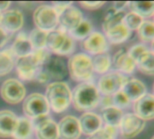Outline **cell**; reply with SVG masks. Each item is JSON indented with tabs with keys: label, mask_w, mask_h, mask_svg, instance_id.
Listing matches in <instances>:
<instances>
[{
	"label": "cell",
	"mask_w": 154,
	"mask_h": 139,
	"mask_svg": "<svg viewBox=\"0 0 154 139\" xmlns=\"http://www.w3.org/2000/svg\"><path fill=\"white\" fill-rule=\"evenodd\" d=\"M11 2L10 1H0V12H5L8 10V7L10 6Z\"/></svg>",
	"instance_id": "f6af8a7d"
},
{
	"label": "cell",
	"mask_w": 154,
	"mask_h": 139,
	"mask_svg": "<svg viewBox=\"0 0 154 139\" xmlns=\"http://www.w3.org/2000/svg\"><path fill=\"white\" fill-rule=\"evenodd\" d=\"M32 122H36L33 125V131L37 139H59V131L57 123L51 118H42Z\"/></svg>",
	"instance_id": "7c38bea8"
},
{
	"label": "cell",
	"mask_w": 154,
	"mask_h": 139,
	"mask_svg": "<svg viewBox=\"0 0 154 139\" xmlns=\"http://www.w3.org/2000/svg\"><path fill=\"white\" fill-rule=\"evenodd\" d=\"M57 125L60 139H79L81 136L79 120L74 116L64 117Z\"/></svg>",
	"instance_id": "5bb4252c"
},
{
	"label": "cell",
	"mask_w": 154,
	"mask_h": 139,
	"mask_svg": "<svg viewBox=\"0 0 154 139\" xmlns=\"http://www.w3.org/2000/svg\"><path fill=\"white\" fill-rule=\"evenodd\" d=\"M151 49L144 43H137L134 46H132L129 51L127 52L128 54L130 55V57L134 61L135 64L137 62V61L143 56L144 55L146 52H148Z\"/></svg>",
	"instance_id": "e575fe53"
},
{
	"label": "cell",
	"mask_w": 154,
	"mask_h": 139,
	"mask_svg": "<svg viewBox=\"0 0 154 139\" xmlns=\"http://www.w3.org/2000/svg\"><path fill=\"white\" fill-rule=\"evenodd\" d=\"M83 20L82 12L73 5L65 9L60 15L58 24H60L59 30L69 33L73 31Z\"/></svg>",
	"instance_id": "30bf717a"
},
{
	"label": "cell",
	"mask_w": 154,
	"mask_h": 139,
	"mask_svg": "<svg viewBox=\"0 0 154 139\" xmlns=\"http://www.w3.org/2000/svg\"><path fill=\"white\" fill-rule=\"evenodd\" d=\"M139 39L143 43H152L154 39V23L152 20H143V24L137 29Z\"/></svg>",
	"instance_id": "f1b7e54d"
},
{
	"label": "cell",
	"mask_w": 154,
	"mask_h": 139,
	"mask_svg": "<svg viewBox=\"0 0 154 139\" xmlns=\"http://www.w3.org/2000/svg\"><path fill=\"white\" fill-rule=\"evenodd\" d=\"M91 62L93 71L102 75L107 73L112 66L111 57L107 52H103L95 55L93 58H91Z\"/></svg>",
	"instance_id": "4316f807"
},
{
	"label": "cell",
	"mask_w": 154,
	"mask_h": 139,
	"mask_svg": "<svg viewBox=\"0 0 154 139\" xmlns=\"http://www.w3.org/2000/svg\"><path fill=\"white\" fill-rule=\"evenodd\" d=\"M144 19H143L141 16H139L138 14H134V12H129L126 13L124 19H123V24L125 25V27L132 31H134L140 27V25L143 24Z\"/></svg>",
	"instance_id": "d6a6232c"
},
{
	"label": "cell",
	"mask_w": 154,
	"mask_h": 139,
	"mask_svg": "<svg viewBox=\"0 0 154 139\" xmlns=\"http://www.w3.org/2000/svg\"><path fill=\"white\" fill-rule=\"evenodd\" d=\"M121 90L127 96L130 101H135L145 93H147V89L145 84L138 79H129L124 83Z\"/></svg>",
	"instance_id": "ffe728a7"
},
{
	"label": "cell",
	"mask_w": 154,
	"mask_h": 139,
	"mask_svg": "<svg viewBox=\"0 0 154 139\" xmlns=\"http://www.w3.org/2000/svg\"><path fill=\"white\" fill-rule=\"evenodd\" d=\"M31 54L40 67H43L45 64H47L51 58V52L47 48L33 50Z\"/></svg>",
	"instance_id": "836d02e7"
},
{
	"label": "cell",
	"mask_w": 154,
	"mask_h": 139,
	"mask_svg": "<svg viewBox=\"0 0 154 139\" xmlns=\"http://www.w3.org/2000/svg\"><path fill=\"white\" fill-rule=\"evenodd\" d=\"M67 65L72 80L80 82H87L91 80L94 71L89 55L83 52L76 53L69 59Z\"/></svg>",
	"instance_id": "3957f363"
},
{
	"label": "cell",
	"mask_w": 154,
	"mask_h": 139,
	"mask_svg": "<svg viewBox=\"0 0 154 139\" xmlns=\"http://www.w3.org/2000/svg\"><path fill=\"white\" fill-rule=\"evenodd\" d=\"M131 12L141 16L143 19L150 18L154 14L153 1H131L128 2Z\"/></svg>",
	"instance_id": "cb8c5ba5"
},
{
	"label": "cell",
	"mask_w": 154,
	"mask_h": 139,
	"mask_svg": "<svg viewBox=\"0 0 154 139\" xmlns=\"http://www.w3.org/2000/svg\"><path fill=\"white\" fill-rule=\"evenodd\" d=\"M45 47L51 52L66 56L73 52L75 50V43L68 33L59 29H54L48 33Z\"/></svg>",
	"instance_id": "277c9868"
},
{
	"label": "cell",
	"mask_w": 154,
	"mask_h": 139,
	"mask_svg": "<svg viewBox=\"0 0 154 139\" xmlns=\"http://www.w3.org/2000/svg\"><path fill=\"white\" fill-rule=\"evenodd\" d=\"M32 19L36 28L49 33L57 27L59 16L51 5H41L35 8Z\"/></svg>",
	"instance_id": "8992f818"
},
{
	"label": "cell",
	"mask_w": 154,
	"mask_h": 139,
	"mask_svg": "<svg viewBox=\"0 0 154 139\" xmlns=\"http://www.w3.org/2000/svg\"><path fill=\"white\" fill-rule=\"evenodd\" d=\"M72 5H73V3L71 1H68V2H66V1H63V2L59 1V2H53L51 6L53 7V9L55 10L56 14L59 16L65 9H67L69 6Z\"/></svg>",
	"instance_id": "f35d334b"
},
{
	"label": "cell",
	"mask_w": 154,
	"mask_h": 139,
	"mask_svg": "<svg viewBox=\"0 0 154 139\" xmlns=\"http://www.w3.org/2000/svg\"><path fill=\"white\" fill-rule=\"evenodd\" d=\"M145 126L146 122L135 114L126 113L124 114L118 129L124 138L131 139L137 137L144 129Z\"/></svg>",
	"instance_id": "9c48e42d"
},
{
	"label": "cell",
	"mask_w": 154,
	"mask_h": 139,
	"mask_svg": "<svg viewBox=\"0 0 154 139\" xmlns=\"http://www.w3.org/2000/svg\"><path fill=\"white\" fill-rule=\"evenodd\" d=\"M106 4L105 1H80L79 5L88 10H96L101 8Z\"/></svg>",
	"instance_id": "74e56055"
},
{
	"label": "cell",
	"mask_w": 154,
	"mask_h": 139,
	"mask_svg": "<svg viewBox=\"0 0 154 139\" xmlns=\"http://www.w3.org/2000/svg\"><path fill=\"white\" fill-rule=\"evenodd\" d=\"M18 118L10 110H0V137L6 138L13 136L17 125Z\"/></svg>",
	"instance_id": "44dd1931"
},
{
	"label": "cell",
	"mask_w": 154,
	"mask_h": 139,
	"mask_svg": "<svg viewBox=\"0 0 154 139\" xmlns=\"http://www.w3.org/2000/svg\"><path fill=\"white\" fill-rule=\"evenodd\" d=\"M1 14H2V13L0 12V19H1Z\"/></svg>",
	"instance_id": "bcb514c9"
},
{
	"label": "cell",
	"mask_w": 154,
	"mask_h": 139,
	"mask_svg": "<svg viewBox=\"0 0 154 139\" xmlns=\"http://www.w3.org/2000/svg\"><path fill=\"white\" fill-rule=\"evenodd\" d=\"M81 47L88 53L97 55L106 52L108 50V42L103 33L99 32H92L88 36L82 40Z\"/></svg>",
	"instance_id": "4fadbf2b"
},
{
	"label": "cell",
	"mask_w": 154,
	"mask_h": 139,
	"mask_svg": "<svg viewBox=\"0 0 154 139\" xmlns=\"http://www.w3.org/2000/svg\"><path fill=\"white\" fill-rule=\"evenodd\" d=\"M112 102L114 107L118 108L120 109L128 107L131 103L130 100L122 90H119L112 95Z\"/></svg>",
	"instance_id": "d590c367"
},
{
	"label": "cell",
	"mask_w": 154,
	"mask_h": 139,
	"mask_svg": "<svg viewBox=\"0 0 154 139\" xmlns=\"http://www.w3.org/2000/svg\"><path fill=\"white\" fill-rule=\"evenodd\" d=\"M105 33L107 42L113 44H119L127 41L130 38L132 32L128 30L122 22L108 29L106 32H105Z\"/></svg>",
	"instance_id": "603a6c76"
},
{
	"label": "cell",
	"mask_w": 154,
	"mask_h": 139,
	"mask_svg": "<svg viewBox=\"0 0 154 139\" xmlns=\"http://www.w3.org/2000/svg\"><path fill=\"white\" fill-rule=\"evenodd\" d=\"M48 33L44 32L41 29L34 28L32 30V32L29 33L28 38L32 44V47L33 50L36 49H42L46 48V39H47Z\"/></svg>",
	"instance_id": "1f68e13d"
},
{
	"label": "cell",
	"mask_w": 154,
	"mask_h": 139,
	"mask_svg": "<svg viewBox=\"0 0 154 139\" xmlns=\"http://www.w3.org/2000/svg\"><path fill=\"white\" fill-rule=\"evenodd\" d=\"M50 109L56 113L64 112L72 100L71 90L64 81H53L46 87L44 95Z\"/></svg>",
	"instance_id": "7a4b0ae2"
},
{
	"label": "cell",
	"mask_w": 154,
	"mask_h": 139,
	"mask_svg": "<svg viewBox=\"0 0 154 139\" xmlns=\"http://www.w3.org/2000/svg\"><path fill=\"white\" fill-rule=\"evenodd\" d=\"M126 5H128V2L127 1H116V2H114V4H113V7L116 10V11H123V9L126 6Z\"/></svg>",
	"instance_id": "7bdbcfd3"
},
{
	"label": "cell",
	"mask_w": 154,
	"mask_h": 139,
	"mask_svg": "<svg viewBox=\"0 0 154 139\" xmlns=\"http://www.w3.org/2000/svg\"><path fill=\"white\" fill-rule=\"evenodd\" d=\"M33 131V125L32 120L23 117L18 118L17 125L12 136L14 139H29Z\"/></svg>",
	"instance_id": "484cf974"
},
{
	"label": "cell",
	"mask_w": 154,
	"mask_h": 139,
	"mask_svg": "<svg viewBox=\"0 0 154 139\" xmlns=\"http://www.w3.org/2000/svg\"><path fill=\"white\" fill-rule=\"evenodd\" d=\"M23 25V13L18 9H8L1 14L0 28L6 33L18 32Z\"/></svg>",
	"instance_id": "8fae6325"
},
{
	"label": "cell",
	"mask_w": 154,
	"mask_h": 139,
	"mask_svg": "<svg viewBox=\"0 0 154 139\" xmlns=\"http://www.w3.org/2000/svg\"><path fill=\"white\" fill-rule=\"evenodd\" d=\"M102 129L107 134L109 135L111 137L115 139L116 137L117 134H118V128H115V127H111V126H107V125H105Z\"/></svg>",
	"instance_id": "60d3db41"
},
{
	"label": "cell",
	"mask_w": 154,
	"mask_h": 139,
	"mask_svg": "<svg viewBox=\"0 0 154 139\" xmlns=\"http://www.w3.org/2000/svg\"><path fill=\"white\" fill-rule=\"evenodd\" d=\"M151 139H154V137H152V138H151Z\"/></svg>",
	"instance_id": "7dc6e473"
},
{
	"label": "cell",
	"mask_w": 154,
	"mask_h": 139,
	"mask_svg": "<svg viewBox=\"0 0 154 139\" xmlns=\"http://www.w3.org/2000/svg\"><path fill=\"white\" fill-rule=\"evenodd\" d=\"M0 95L4 101L14 105L24 100L26 90L20 81L16 79H7L1 85Z\"/></svg>",
	"instance_id": "ba28073f"
},
{
	"label": "cell",
	"mask_w": 154,
	"mask_h": 139,
	"mask_svg": "<svg viewBox=\"0 0 154 139\" xmlns=\"http://www.w3.org/2000/svg\"><path fill=\"white\" fill-rule=\"evenodd\" d=\"M93 32V25L90 21L83 19L80 24L68 34L74 40H84Z\"/></svg>",
	"instance_id": "4dcf8cb0"
},
{
	"label": "cell",
	"mask_w": 154,
	"mask_h": 139,
	"mask_svg": "<svg viewBox=\"0 0 154 139\" xmlns=\"http://www.w3.org/2000/svg\"><path fill=\"white\" fill-rule=\"evenodd\" d=\"M8 41V33L0 28V48H2Z\"/></svg>",
	"instance_id": "ee69618b"
},
{
	"label": "cell",
	"mask_w": 154,
	"mask_h": 139,
	"mask_svg": "<svg viewBox=\"0 0 154 139\" xmlns=\"http://www.w3.org/2000/svg\"><path fill=\"white\" fill-rule=\"evenodd\" d=\"M123 116L124 113L122 109L112 106L102 109L100 118H102V121H104L106 125L118 128Z\"/></svg>",
	"instance_id": "d4e9b609"
},
{
	"label": "cell",
	"mask_w": 154,
	"mask_h": 139,
	"mask_svg": "<svg viewBox=\"0 0 154 139\" xmlns=\"http://www.w3.org/2000/svg\"><path fill=\"white\" fill-rule=\"evenodd\" d=\"M136 67L138 70L149 76H152L154 74V53L152 49H151L148 52L143 55L136 62Z\"/></svg>",
	"instance_id": "83f0119b"
},
{
	"label": "cell",
	"mask_w": 154,
	"mask_h": 139,
	"mask_svg": "<svg viewBox=\"0 0 154 139\" xmlns=\"http://www.w3.org/2000/svg\"><path fill=\"white\" fill-rule=\"evenodd\" d=\"M71 94V102L78 111L90 112L98 106L100 93L97 86L90 81L80 82L75 87Z\"/></svg>",
	"instance_id": "6da1fadb"
},
{
	"label": "cell",
	"mask_w": 154,
	"mask_h": 139,
	"mask_svg": "<svg viewBox=\"0 0 154 139\" xmlns=\"http://www.w3.org/2000/svg\"><path fill=\"white\" fill-rule=\"evenodd\" d=\"M128 78L119 71H108L103 74L97 82V90L104 96H112L121 90L124 83Z\"/></svg>",
	"instance_id": "52a82bcc"
},
{
	"label": "cell",
	"mask_w": 154,
	"mask_h": 139,
	"mask_svg": "<svg viewBox=\"0 0 154 139\" xmlns=\"http://www.w3.org/2000/svg\"><path fill=\"white\" fill-rule=\"evenodd\" d=\"M111 61L112 65L117 70V71L123 73L124 75L131 74L136 67L134 61L130 57L127 51L124 48L118 50Z\"/></svg>",
	"instance_id": "ac0fdd59"
},
{
	"label": "cell",
	"mask_w": 154,
	"mask_h": 139,
	"mask_svg": "<svg viewBox=\"0 0 154 139\" xmlns=\"http://www.w3.org/2000/svg\"><path fill=\"white\" fill-rule=\"evenodd\" d=\"M10 49L14 57L17 58L28 56L33 51L32 44L29 41L28 35L23 32H21L17 34Z\"/></svg>",
	"instance_id": "7402d4cb"
},
{
	"label": "cell",
	"mask_w": 154,
	"mask_h": 139,
	"mask_svg": "<svg viewBox=\"0 0 154 139\" xmlns=\"http://www.w3.org/2000/svg\"><path fill=\"white\" fill-rule=\"evenodd\" d=\"M98 106L101 108V109L109 108L113 106V102H112V96H103L102 98L100 97L99 100V103Z\"/></svg>",
	"instance_id": "ab89813d"
},
{
	"label": "cell",
	"mask_w": 154,
	"mask_h": 139,
	"mask_svg": "<svg viewBox=\"0 0 154 139\" xmlns=\"http://www.w3.org/2000/svg\"><path fill=\"white\" fill-rule=\"evenodd\" d=\"M88 139H114L113 137H111L109 135H107L102 128L97 131V133H95L94 135L90 136Z\"/></svg>",
	"instance_id": "b9f144b4"
},
{
	"label": "cell",
	"mask_w": 154,
	"mask_h": 139,
	"mask_svg": "<svg viewBox=\"0 0 154 139\" xmlns=\"http://www.w3.org/2000/svg\"><path fill=\"white\" fill-rule=\"evenodd\" d=\"M134 114L146 121L154 118V97L152 93H145L134 102Z\"/></svg>",
	"instance_id": "9a60e30c"
},
{
	"label": "cell",
	"mask_w": 154,
	"mask_h": 139,
	"mask_svg": "<svg viewBox=\"0 0 154 139\" xmlns=\"http://www.w3.org/2000/svg\"><path fill=\"white\" fill-rule=\"evenodd\" d=\"M43 68L51 79H53L57 81L63 80L69 73L66 62L60 57H51L49 62L45 64Z\"/></svg>",
	"instance_id": "d6986e66"
},
{
	"label": "cell",
	"mask_w": 154,
	"mask_h": 139,
	"mask_svg": "<svg viewBox=\"0 0 154 139\" xmlns=\"http://www.w3.org/2000/svg\"><path fill=\"white\" fill-rule=\"evenodd\" d=\"M41 67L38 65L32 54L25 57L17 58L15 62V69L18 77L21 80L26 81L33 80L37 71Z\"/></svg>",
	"instance_id": "2e32d148"
},
{
	"label": "cell",
	"mask_w": 154,
	"mask_h": 139,
	"mask_svg": "<svg viewBox=\"0 0 154 139\" xmlns=\"http://www.w3.org/2000/svg\"><path fill=\"white\" fill-rule=\"evenodd\" d=\"M81 134L92 136L103 128V121L99 115L94 112H84L78 118Z\"/></svg>",
	"instance_id": "e0dca14e"
},
{
	"label": "cell",
	"mask_w": 154,
	"mask_h": 139,
	"mask_svg": "<svg viewBox=\"0 0 154 139\" xmlns=\"http://www.w3.org/2000/svg\"><path fill=\"white\" fill-rule=\"evenodd\" d=\"M23 111L25 118L32 121L46 117L49 114L50 107L44 95L34 92L23 100Z\"/></svg>",
	"instance_id": "5b68a950"
},
{
	"label": "cell",
	"mask_w": 154,
	"mask_h": 139,
	"mask_svg": "<svg viewBox=\"0 0 154 139\" xmlns=\"http://www.w3.org/2000/svg\"><path fill=\"white\" fill-rule=\"evenodd\" d=\"M14 55L11 49L0 52V76L8 74L14 67Z\"/></svg>",
	"instance_id": "f546056e"
},
{
	"label": "cell",
	"mask_w": 154,
	"mask_h": 139,
	"mask_svg": "<svg viewBox=\"0 0 154 139\" xmlns=\"http://www.w3.org/2000/svg\"><path fill=\"white\" fill-rule=\"evenodd\" d=\"M33 80H35L37 82H39L41 84H46V83H48L51 81V77L49 76V74L47 73V71L44 70V68L43 67H41L37 71V72H36V74H35V76L33 78Z\"/></svg>",
	"instance_id": "8d00e7d4"
}]
</instances>
